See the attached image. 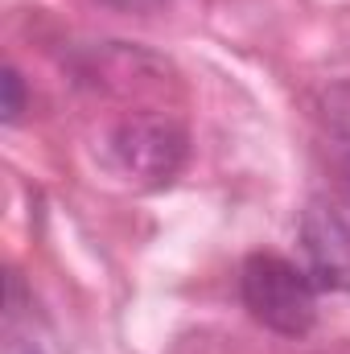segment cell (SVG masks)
<instances>
[{"instance_id":"3957f363","label":"cell","mask_w":350,"mask_h":354,"mask_svg":"<svg viewBox=\"0 0 350 354\" xmlns=\"http://www.w3.org/2000/svg\"><path fill=\"white\" fill-rule=\"evenodd\" d=\"M21 111H25V91H21V75H17V71L8 66V71H4V120L12 124V120H17Z\"/></svg>"},{"instance_id":"277c9868","label":"cell","mask_w":350,"mask_h":354,"mask_svg":"<svg viewBox=\"0 0 350 354\" xmlns=\"http://www.w3.org/2000/svg\"><path fill=\"white\" fill-rule=\"evenodd\" d=\"M8 354H42V351H37V346H12Z\"/></svg>"},{"instance_id":"6da1fadb","label":"cell","mask_w":350,"mask_h":354,"mask_svg":"<svg viewBox=\"0 0 350 354\" xmlns=\"http://www.w3.org/2000/svg\"><path fill=\"white\" fill-rule=\"evenodd\" d=\"M239 292H243V305L252 309V317L284 338H301L317 322L313 280L276 252H252L243 260Z\"/></svg>"},{"instance_id":"7a4b0ae2","label":"cell","mask_w":350,"mask_h":354,"mask_svg":"<svg viewBox=\"0 0 350 354\" xmlns=\"http://www.w3.org/2000/svg\"><path fill=\"white\" fill-rule=\"evenodd\" d=\"M181 153H185L181 132L169 120H157V115H140L116 132L120 165L136 177H149V181H169L174 169L181 165Z\"/></svg>"}]
</instances>
